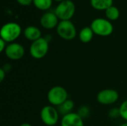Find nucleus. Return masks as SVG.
Here are the masks:
<instances>
[{"label": "nucleus", "mask_w": 127, "mask_h": 126, "mask_svg": "<svg viewBox=\"0 0 127 126\" xmlns=\"http://www.w3.org/2000/svg\"><path fill=\"white\" fill-rule=\"evenodd\" d=\"M95 34L100 36H109L114 30L113 25L107 19L97 18L94 19L90 25Z\"/></svg>", "instance_id": "obj_2"}, {"label": "nucleus", "mask_w": 127, "mask_h": 126, "mask_svg": "<svg viewBox=\"0 0 127 126\" xmlns=\"http://www.w3.org/2000/svg\"><path fill=\"white\" fill-rule=\"evenodd\" d=\"M54 1H58V2L60 3V2H61V1H64V0H54Z\"/></svg>", "instance_id": "obj_27"}, {"label": "nucleus", "mask_w": 127, "mask_h": 126, "mask_svg": "<svg viewBox=\"0 0 127 126\" xmlns=\"http://www.w3.org/2000/svg\"><path fill=\"white\" fill-rule=\"evenodd\" d=\"M4 53L5 56L11 60H19L25 55V48L19 43L12 42L7 45Z\"/></svg>", "instance_id": "obj_9"}, {"label": "nucleus", "mask_w": 127, "mask_h": 126, "mask_svg": "<svg viewBox=\"0 0 127 126\" xmlns=\"http://www.w3.org/2000/svg\"><path fill=\"white\" fill-rule=\"evenodd\" d=\"M92 7L97 10H106L113 5V0H90Z\"/></svg>", "instance_id": "obj_13"}, {"label": "nucleus", "mask_w": 127, "mask_h": 126, "mask_svg": "<svg viewBox=\"0 0 127 126\" xmlns=\"http://www.w3.org/2000/svg\"><path fill=\"white\" fill-rule=\"evenodd\" d=\"M6 42L4 40H3L2 39H0V52H3L5 50L6 48Z\"/></svg>", "instance_id": "obj_22"}, {"label": "nucleus", "mask_w": 127, "mask_h": 126, "mask_svg": "<svg viewBox=\"0 0 127 126\" xmlns=\"http://www.w3.org/2000/svg\"><path fill=\"white\" fill-rule=\"evenodd\" d=\"M24 36L28 40L31 41L33 42L42 37V32L37 27L30 25L25 28Z\"/></svg>", "instance_id": "obj_12"}, {"label": "nucleus", "mask_w": 127, "mask_h": 126, "mask_svg": "<svg viewBox=\"0 0 127 126\" xmlns=\"http://www.w3.org/2000/svg\"><path fill=\"white\" fill-rule=\"evenodd\" d=\"M58 24L59 19L55 13L46 12L40 18V25L45 29H53L54 27H57Z\"/></svg>", "instance_id": "obj_10"}, {"label": "nucleus", "mask_w": 127, "mask_h": 126, "mask_svg": "<svg viewBox=\"0 0 127 126\" xmlns=\"http://www.w3.org/2000/svg\"><path fill=\"white\" fill-rule=\"evenodd\" d=\"M48 49L49 42L45 37H41L31 43L29 50L30 54L33 58L40 59L47 55Z\"/></svg>", "instance_id": "obj_5"}, {"label": "nucleus", "mask_w": 127, "mask_h": 126, "mask_svg": "<svg viewBox=\"0 0 127 126\" xmlns=\"http://www.w3.org/2000/svg\"><path fill=\"white\" fill-rule=\"evenodd\" d=\"M108 116L111 119H118V117H121V113H120V109L119 108H112L109 110L108 113Z\"/></svg>", "instance_id": "obj_20"}, {"label": "nucleus", "mask_w": 127, "mask_h": 126, "mask_svg": "<svg viewBox=\"0 0 127 126\" xmlns=\"http://www.w3.org/2000/svg\"><path fill=\"white\" fill-rule=\"evenodd\" d=\"M61 126H84L83 119L77 113L71 112L63 117L61 120Z\"/></svg>", "instance_id": "obj_11"}, {"label": "nucleus", "mask_w": 127, "mask_h": 126, "mask_svg": "<svg viewBox=\"0 0 127 126\" xmlns=\"http://www.w3.org/2000/svg\"><path fill=\"white\" fill-rule=\"evenodd\" d=\"M74 102L72 100L68 99L65 102H63V104H61L60 105H59L57 107V111L60 114L65 116V115L71 113V110L74 108Z\"/></svg>", "instance_id": "obj_15"}, {"label": "nucleus", "mask_w": 127, "mask_h": 126, "mask_svg": "<svg viewBox=\"0 0 127 126\" xmlns=\"http://www.w3.org/2000/svg\"><path fill=\"white\" fill-rule=\"evenodd\" d=\"M53 1L54 0H33V4L40 10H47L51 7Z\"/></svg>", "instance_id": "obj_17"}, {"label": "nucleus", "mask_w": 127, "mask_h": 126, "mask_svg": "<svg viewBox=\"0 0 127 126\" xmlns=\"http://www.w3.org/2000/svg\"><path fill=\"white\" fill-rule=\"evenodd\" d=\"M75 4L71 0H64L57 4L54 13L60 21L71 20L75 13Z\"/></svg>", "instance_id": "obj_3"}, {"label": "nucleus", "mask_w": 127, "mask_h": 126, "mask_svg": "<svg viewBox=\"0 0 127 126\" xmlns=\"http://www.w3.org/2000/svg\"><path fill=\"white\" fill-rule=\"evenodd\" d=\"M6 76V72L1 68H0V82H2L3 80L4 79V77Z\"/></svg>", "instance_id": "obj_24"}, {"label": "nucleus", "mask_w": 127, "mask_h": 126, "mask_svg": "<svg viewBox=\"0 0 127 126\" xmlns=\"http://www.w3.org/2000/svg\"><path fill=\"white\" fill-rule=\"evenodd\" d=\"M94 32L91 27H85L82 28L79 33V39L83 43H89L94 36Z\"/></svg>", "instance_id": "obj_14"}, {"label": "nucleus", "mask_w": 127, "mask_h": 126, "mask_svg": "<svg viewBox=\"0 0 127 126\" xmlns=\"http://www.w3.org/2000/svg\"><path fill=\"white\" fill-rule=\"evenodd\" d=\"M106 17L109 21H115L120 16V10L116 6H111L105 10Z\"/></svg>", "instance_id": "obj_16"}, {"label": "nucleus", "mask_w": 127, "mask_h": 126, "mask_svg": "<svg viewBox=\"0 0 127 126\" xmlns=\"http://www.w3.org/2000/svg\"><path fill=\"white\" fill-rule=\"evenodd\" d=\"M60 114L53 105H45L40 111V118L42 123L48 126H54L59 121Z\"/></svg>", "instance_id": "obj_7"}, {"label": "nucleus", "mask_w": 127, "mask_h": 126, "mask_svg": "<svg viewBox=\"0 0 127 126\" xmlns=\"http://www.w3.org/2000/svg\"><path fill=\"white\" fill-rule=\"evenodd\" d=\"M119 109L121 113V117L127 122V100L121 103V106L119 107Z\"/></svg>", "instance_id": "obj_19"}, {"label": "nucleus", "mask_w": 127, "mask_h": 126, "mask_svg": "<svg viewBox=\"0 0 127 126\" xmlns=\"http://www.w3.org/2000/svg\"><path fill=\"white\" fill-rule=\"evenodd\" d=\"M16 1L22 6H29L33 3V0H16Z\"/></svg>", "instance_id": "obj_21"}, {"label": "nucleus", "mask_w": 127, "mask_h": 126, "mask_svg": "<svg viewBox=\"0 0 127 126\" xmlns=\"http://www.w3.org/2000/svg\"><path fill=\"white\" fill-rule=\"evenodd\" d=\"M68 92L62 86H54L51 88L47 94V99L49 103L53 106L58 107L68 100Z\"/></svg>", "instance_id": "obj_4"}, {"label": "nucleus", "mask_w": 127, "mask_h": 126, "mask_svg": "<svg viewBox=\"0 0 127 126\" xmlns=\"http://www.w3.org/2000/svg\"><path fill=\"white\" fill-rule=\"evenodd\" d=\"M57 33L65 40H72L76 37V27L71 20L60 21L57 27Z\"/></svg>", "instance_id": "obj_6"}, {"label": "nucleus", "mask_w": 127, "mask_h": 126, "mask_svg": "<svg viewBox=\"0 0 127 126\" xmlns=\"http://www.w3.org/2000/svg\"><path fill=\"white\" fill-rule=\"evenodd\" d=\"M120 126H127V122L124 123H123V124H121Z\"/></svg>", "instance_id": "obj_26"}, {"label": "nucleus", "mask_w": 127, "mask_h": 126, "mask_svg": "<svg viewBox=\"0 0 127 126\" xmlns=\"http://www.w3.org/2000/svg\"><path fill=\"white\" fill-rule=\"evenodd\" d=\"M119 99V94L114 89H104L97 95V100L100 104L109 105L115 104Z\"/></svg>", "instance_id": "obj_8"}, {"label": "nucleus", "mask_w": 127, "mask_h": 126, "mask_svg": "<svg viewBox=\"0 0 127 126\" xmlns=\"http://www.w3.org/2000/svg\"><path fill=\"white\" fill-rule=\"evenodd\" d=\"M77 114L82 119L87 118L90 115V109L88 106L83 105L79 108V109L77 111Z\"/></svg>", "instance_id": "obj_18"}, {"label": "nucleus", "mask_w": 127, "mask_h": 126, "mask_svg": "<svg viewBox=\"0 0 127 126\" xmlns=\"http://www.w3.org/2000/svg\"><path fill=\"white\" fill-rule=\"evenodd\" d=\"M19 126H32L31 124H29V123H22V124H21Z\"/></svg>", "instance_id": "obj_25"}, {"label": "nucleus", "mask_w": 127, "mask_h": 126, "mask_svg": "<svg viewBox=\"0 0 127 126\" xmlns=\"http://www.w3.org/2000/svg\"><path fill=\"white\" fill-rule=\"evenodd\" d=\"M1 68H2V69L6 72V74H7V72H9V71H10V69L12 68V67H11V65H10V64L7 63V64H4Z\"/></svg>", "instance_id": "obj_23"}, {"label": "nucleus", "mask_w": 127, "mask_h": 126, "mask_svg": "<svg viewBox=\"0 0 127 126\" xmlns=\"http://www.w3.org/2000/svg\"><path fill=\"white\" fill-rule=\"evenodd\" d=\"M22 33L21 26L16 22H8L4 24L0 30L1 39L6 42H13Z\"/></svg>", "instance_id": "obj_1"}]
</instances>
